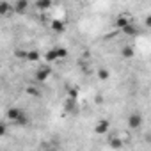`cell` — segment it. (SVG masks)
<instances>
[{
	"label": "cell",
	"mask_w": 151,
	"mask_h": 151,
	"mask_svg": "<svg viewBox=\"0 0 151 151\" xmlns=\"http://www.w3.org/2000/svg\"><path fill=\"white\" fill-rule=\"evenodd\" d=\"M126 124H128V128H132V130H139V128L144 124V117H142V114H139V112H132V114L128 116V119H126Z\"/></svg>",
	"instance_id": "obj_1"
},
{
	"label": "cell",
	"mask_w": 151,
	"mask_h": 151,
	"mask_svg": "<svg viewBox=\"0 0 151 151\" xmlns=\"http://www.w3.org/2000/svg\"><path fill=\"white\" fill-rule=\"evenodd\" d=\"M50 73H52V69H50L48 66L39 68V69L36 71V80H37V82H46V80H48V77H50Z\"/></svg>",
	"instance_id": "obj_2"
},
{
	"label": "cell",
	"mask_w": 151,
	"mask_h": 151,
	"mask_svg": "<svg viewBox=\"0 0 151 151\" xmlns=\"http://www.w3.org/2000/svg\"><path fill=\"white\" fill-rule=\"evenodd\" d=\"M23 114H25V112H23L22 109H18V107H13V109H9V110H7V119H11L13 123H16V121H18V119H20Z\"/></svg>",
	"instance_id": "obj_3"
},
{
	"label": "cell",
	"mask_w": 151,
	"mask_h": 151,
	"mask_svg": "<svg viewBox=\"0 0 151 151\" xmlns=\"http://www.w3.org/2000/svg\"><path fill=\"white\" fill-rule=\"evenodd\" d=\"M109 128H110V123H109L107 119H100V121L96 123V126H94V132L100 133V135H103V133L109 132Z\"/></svg>",
	"instance_id": "obj_4"
},
{
	"label": "cell",
	"mask_w": 151,
	"mask_h": 151,
	"mask_svg": "<svg viewBox=\"0 0 151 151\" xmlns=\"http://www.w3.org/2000/svg\"><path fill=\"white\" fill-rule=\"evenodd\" d=\"M121 57H123V59H133V57H135V50H133L132 46L124 45V46L121 48Z\"/></svg>",
	"instance_id": "obj_5"
},
{
	"label": "cell",
	"mask_w": 151,
	"mask_h": 151,
	"mask_svg": "<svg viewBox=\"0 0 151 151\" xmlns=\"http://www.w3.org/2000/svg\"><path fill=\"white\" fill-rule=\"evenodd\" d=\"M59 59V52H57V48H52V50H48L46 53H45V60L46 62H55Z\"/></svg>",
	"instance_id": "obj_6"
},
{
	"label": "cell",
	"mask_w": 151,
	"mask_h": 151,
	"mask_svg": "<svg viewBox=\"0 0 151 151\" xmlns=\"http://www.w3.org/2000/svg\"><path fill=\"white\" fill-rule=\"evenodd\" d=\"M109 146H110L112 149H121V147L124 146V142H123V139H119V137H112V139L109 140Z\"/></svg>",
	"instance_id": "obj_7"
},
{
	"label": "cell",
	"mask_w": 151,
	"mask_h": 151,
	"mask_svg": "<svg viewBox=\"0 0 151 151\" xmlns=\"http://www.w3.org/2000/svg\"><path fill=\"white\" fill-rule=\"evenodd\" d=\"M27 7H29V2H27V0H18V2H14V6H13V9H14L16 13H23Z\"/></svg>",
	"instance_id": "obj_8"
},
{
	"label": "cell",
	"mask_w": 151,
	"mask_h": 151,
	"mask_svg": "<svg viewBox=\"0 0 151 151\" xmlns=\"http://www.w3.org/2000/svg\"><path fill=\"white\" fill-rule=\"evenodd\" d=\"M116 25L123 30V29H126L128 25H130V20H128V16H124V14H121L117 20H116Z\"/></svg>",
	"instance_id": "obj_9"
},
{
	"label": "cell",
	"mask_w": 151,
	"mask_h": 151,
	"mask_svg": "<svg viewBox=\"0 0 151 151\" xmlns=\"http://www.w3.org/2000/svg\"><path fill=\"white\" fill-rule=\"evenodd\" d=\"M41 59V53L37 52V50H27V60H30V62H37Z\"/></svg>",
	"instance_id": "obj_10"
},
{
	"label": "cell",
	"mask_w": 151,
	"mask_h": 151,
	"mask_svg": "<svg viewBox=\"0 0 151 151\" xmlns=\"http://www.w3.org/2000/svg\"><path fill=\"white\" fill-rule=\"evenodd\" d=\"M36 7L41 9V11H46V9L52 7V2H50V0H37V2H36Z\"/></svg>",
	"instance_id": "obj_11"
},
{
	"label": "cell",
	"mask_w": 151,
	"mask_h": 151,
	"mask_svg": "<svg viewBox=\"0 0 151 151\" xmlns=\"http://www.w3.org/2000/svg\"><path fill=\"white\" fill-rule=\"evenodd\" d=\"M98 78H100V80H109V78H110V71H109L107 68H101V69L98 71Z\"/></svg>",
	"instance_id": "obj_12"
},
{
	"label": "cell",
	"mask_w": 151,
	"mask_h": 151,
	"mask_svg": "<svg viewBox=\"0 0 151 151\" xmlns=\"http://www.w3.org/2000/svg\"><path fill=\"white\" fill-rule=\"evenodd\" d=\"M52 29H53L55 32H62V30H64V22H60V20H53V22H52Z\"/></svg>",
	"instance_id": "obj_13"
},
{
	"label": "cell",
	"mask_w": 151,
	"mask_h": 151,
	"mask_svg": "<svg viewBox=\"0 0 151 151\" xmlns=\"http://www.w3.org/2000/svg\"><path fill=\"white\" fill-rule=\"evenodd\" d=\"M123 32H124L126 36H137V29H135V25H133V23H130L126 29H123Z\"/></svg>",
	"instance_id": "obj_14"
},
{
	"label": "cell",
	"mask_w": 151,
	"mask_h": 151,
	"mask_svg": "<svg viewBox=\"0 0 151 151\" xmlns=\"http://www.w3.org/2000/svg\"><path fill=\"white\" fill-rule=\"evenodd\" d=\"M11 11V4L9 2H0V14H7Z\"/></svg>",
	"instance_id": "obj_15"
},
{
	"label": "cell",
	"mask_w": 151,
	"mask_h": 151,
	"mask_svg": "<svg viewBox=\"0 0 151 151\" xmlns=\"http://www.w3.org/2000/svg\"><path fill=\"white\" fill-rule=\"evenodd\" d=\"M75 105H77V100H73V98L66 100V110H75Z\"/></svg>",
	"instance_id": "obj_16"
},
{
	"label": "cell",
	"mask_w": 151,
	"mask_h": 151,
	"mask_svg": "<svg viewBox=\"0 0 151 151\" xmlns=\"http://www.w3.org/2000/svg\"><path fill=\"white\" fill-rule=\"evenodd\" d=\"M14 124H18V126H23V124H29V116H27V114H23V116H22V117H20V119H18V121L14 123Z\"/></svg>",
	"instance_id": "obj_17"
},
{
	"label": "cell",
	"mask_w": 151,
	"mask_h": 151,
	"mask_svg": "<svg viewBox=\"0 0 151 151\" xmlns=\"http://www.w3.org/2000/svg\"><path fill=\"white\" fill-rule=\"evenodd\" d=\"M68 98L78 100V91H77V89H68Z\"/></svg>",
	"instance_id": "obj_18"
},
{
	"label": "cell",
	"mask_w": 151,
	"mask_h": 151,
	"mask_svg": "<svg viewBox=\"0 0 151 151\" xmlns=\"http://www.w3.org/2000/svg\"><path fill=\"white\" fill-rule=\"evenodd\" d=\"M57 52H59V59H64V57H68V50H66V48H62V46H57Z\"/></svg>",
	"instance_id": "obj_19"
},
{
	"label": "cell",
	"mask_w": 151,
	"mask_h": 151,
	"mask_svg": "<svg viewBox=\"0 0 151 151\" xmlns=\"http://www.w3.org/2000/svg\"><path fill=\"white\" fill-rule=\"evenodd\" d=\"M14 57H18V59H27V52H25V50H16V52H14Z\"/></svg>",
	"instance_id": "obj_20"
},
{
	"label": "cell",
	"mask_w": 151,
	"mask_h": 151,
	"mask_svg": "<svg viewBox=\"0 0 151 151\" xmlns=\"http://www.w3.org/2000/svg\"><path fill=\"white\" fill-rule=\"evenodd\" d=\"M27 94H29V96H37L39 93H37L36 87H27Z\"/></svg>",
	"instance_id": "obj_21"
},
{
	"label": "cell",
	"mask_w": 151,
	"mask_h": 151,
	"mask_svg": "<svg viewBox=\"0 0 151 151\" xmlns=\"http://www.w3.org/2000/svg\"><path fill=\"white\" fill-rule=\"evenodd\" d=\"M146 27H147V29H151V14H147V16H146Z\"/></svg>",
	"instance_id": "obj_22"
},
{
	"label": "cell",
	"mask_w": 151,
	"mask_h": 151,
	"mask_svg": "<svg viewBox=\"0 0 151 151\" xmlns=\"http://www.w3.org/2000/svg\"><path fill=\"white\" fill-rule=\"evenodd\" d=\"M6 132H7V126H6V123H2V124H0V133L4 135Z\"/></svg>",
	"instance_id": "obj_23"
}]
</instances>
